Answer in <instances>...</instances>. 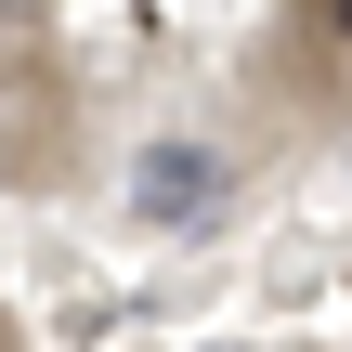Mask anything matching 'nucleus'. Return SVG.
I'll list each match as a JSON object with an SVG mask.
<instances>
[{"label":"nucleus","mask_w":352,"mask_h":352,"mask_svg":"<svg viewBox=\"0 0 352 352\" xmlns=\"http://www.w3.org/2000/svg\"><path fill=\"white\" fill-rule=\"evenodd\" d=\"M131 209L144 222H209L222 209V157L209 144H144L131 157Z\"/></svg>","instance_id":"1"},{"label":"nucleus","mask_w":352,"mask_h":352,"mask_svg":"<svg viewBox=\"0 0 352 352\" xmlns=\"http://www.w3.org/2000/svg\"><path fill=\"white\" fill-rule=\"evenodd\" d=\"M327 26H340V39H352V0H327Z\"/></svg>","instance_id":"2"},{"label":"nucleus","mask_w":352,"mask_h":352,"mask_svg":"<svg viewBox=\"0 0 352 352\" xmlns=\"http://www.w3.org/2000/svg\"><path fill=\"white\" fill-rule=\"evenodd\" d=\"M0 352H13V327H0Z\"/></svg>","instance_id":"3"}]
</instances>
